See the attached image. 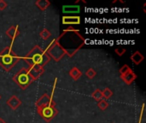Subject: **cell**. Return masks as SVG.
Returning a JSON list of instances; mask_svg holds the SVG:
<instances>
[{"label":"cell","mask_w":146,"mask_h":123,"mask_svg":"<svg viewBox=\"0 0 146 123\" xmlns=\"http://www.w3.org/2000/svg\"><path fill=\"white\" fill-rule=\"evenodd\" d=\"M56 41L68 57H73L85 45V39L80 31L72 27L65 29Z\"/></svg>","instance_id":"obj_1"},{"label":"cell","mask_w":146,"mask_h":123,"mask_svg":"<svg viewBox=\"0 0 146 123\" xmlns=\"http://www.w3.org/2000/svg\"><path fill=\"white\" fill-rule=\"evenodd\" d=\"M23 59L28 66H38L41 68H44L50 61V57L47 55L45 51L38 45H35Z\"/></svg>","instance_id":"obj_2"},{"label":"cell","mask_w":146,"mask_h":123,"mask_svg":"<svg viewBox=\"0 0 146 123\" xmlns=\"http://www.w3.org/2000/svg\"><path fill=\"white\" fill-rule=\"evenodd\" d=\"M20 59L21 58L9 46H6L0 52V66L6 72L10 71L18 63V62H20Z\"/></svg>","instance_id":"obj_3"},{"label":"cell","mask_w":146,"mask_h":123,"mask_svg":"<svg viewBox=\"0 0 146 123\" xmlns=\"http://www.w3.org/2000/svg\"><path fill=\"white\" fill-rule=\"evenodd\" d=\"M13 80L21 90H26L32 83L35 81V80L33 78V76L30 74L27 68H21L13 76Z\"/></svg>","instance_id":"obj_4"},{"label":"cell","mask_w":146,"mask_h":123,"mask_svg":"<svg viewBox=\"0 0 146 123\" xmlns=\"http://www.w3.org/2000/svg\"><path fill=\"white\" fill-rule=\"evenodd\" d=\"M37 112L41 116V118H43L47 122H50L58 114V110L56 108L55 101L52 102L50 104H46V105L38 107L37 108Z\"/></svg>","instance_id":"obj_5"},{"label":"cell","mask_w":146,"mask_h":123,"mask_svg":"<svg viewBox=\"0 0 146 123\" xmlns=\"http://www.w3.org/2000/svg\"><path fill=\"white\" fill-rule=\"evenodd\" d=\"M45 52L50 58H52L56 62H59L66 55L64 51L59 45L56 39H53V41L48 45Z\"/></svg>","instance_id":"obj_6"},{"label":"cell","mask_w":146,"mask_h":123,"mask_svg":"<svg viewBox=\"0 0 146 123\" xmlns=\"http://www.w3.org/2000/svg\"><path fill=\"white\" fill-rule=\"evenodd\" d=\"M120 74H121V79L127 85H131L137 79V74L132 70V68L127 64H125L121 68Z\"/></svg>","instance_id":"obj_7"},{"label":"cell","mask_w":146,"mask_h":123,"mask_svg":"<svg viewBox=\"0 0 146 123\" xmlns=\"http://www.w3.org/2000/svg\"><path fill=\"white\" fill-rule=\"evenodd\" d=\"M27 70L35 80H37L44 73V68L38 66H28Z\"/></svg>","instance_id":"obj_8"},{"label":"cell","mask_w":146,"mask_h":123,"mask_svg":"<svg viewBox=\"0 0 146 123\" xmlns=\"http://www.w3.org/2000/svg\"><path fill=\"white\" fill-rule=\"evenodd\" d=\"M52 102H54V100L52 99L51 97H50L47 93H44L36 102L35 104V106L36 108L38 107H40V106H43V105H46V104H51Z\"/></svg>","instance_id":"obj_9"},{"label":"cell","mask_w":146,"mask_h":123,"mask_svg":"<svg viewBox=\"0 0 146 123\" xmlns=\"http://www.w3.org/2000/svg\"><path fill=\"white\" fill-rule=\"evenodd\" d=\"M62 24L64 25H79L80 24V17L78 15L73 16H63L62 17Z\"/></svg>","instance_id":"obj_10"},{"label":"cell","mask_w":146,"mask_h":123,"mask_svg":"<svg viewBox=\"0 0 146 123\" xmlns=\"http://www.w3.org/2000/svg\"><path fill=\"white\" fill-rule=\"evenodd\" d=\"M21 104V101L15 95H13L9 99L7 100V105L13 110H15Z\"/></svg>","instance_id":"obj_11"},{"label":"cell","mask_w":146,"mask_h":123,"mask_svg":"<svg viewBox=\"0 0 146 123\" xmlns=\"http://www.w3.org/2000/svg\"><path fill=\"white\" fill-rule=\"evenodd\" d=\"M6 35L12 40L16 39L20 35V30L18 26H11L10 27H9L6 31Z\"/></svg>","instance_id":"obj_12"},{"label":"cell","mask_w":146,"mask_h":123,"mask_svg":"<svg viewBox=\"0 0 146 123\" xmlns=\"http://www.w3.org/2000/svg\"><path fill=\"white\" fill-rule=\"evenodd\" d=\"M130 59L136 64V65H139V64H140L143 61H144V59H145V57H144V56L142 55V53L141 52H139V51H135L131 57H130Z\"/></svg>","instance_id":"obj_13"},{"label":"cell","mask_w":146,"mask_h":123,"mask_svg":"<svg viewBox=\"0 0 146 123\" xmlns=\"http://www.w3.org/2000/svg\"><path fill=\"white\" fill-rule=\"evenodd\" d=\"M68 74H69V76H70L74 80H78L82 76V72H81L77 67L72 68Z\"/></svg>","instance_id":"obj_14"},{"label":"cell","mask_w":146,"mask_h":123,"mask_svg":"<svg viewBox=\"0 0 146 123\" xmlns=\"http://www.w3.org/2000/svg\"><path fill=\"white\" fill-rule=\"evenodd\" d=\"M80 9L79 5H66L62 7V11L63 13H78L80 12Z\"/></svg>","instance_id":"obj_15"},{"label":"cell","mask_w":146,"mask_h":123,"mask_svg":"<svg viewBox=\"0 0 146 123\" xmlns=\"http://www.w3.org/2000/svg\"><path fill=\"white\" fill-rule=\"evenodd\" d=\"M36 6L41 9V10H45L46 9H48L50 5V2L48 0H38L35 2Z\"/></svg>","instance_id":"obj_16"},{"label":"cell","mask_w":146,"mask_h":123,"mask_svg":"<svg viewBox=\"0 0 146 123\" xmlns=\"http://www.w3.org/2000/svg\"><path fill=\"white\" fill-rule=\"evenodd\" d=\"M92 97L96 100V101H100V100H102V99H104L103 98V94H102V91L101 90H99V89H96L93 92H92Z\"/></svg>","instance_id":"obj_17"},{"label":"cell","mask_w":146,"mask_h":123,"mask_svg":"<svg viewBox=\"0 0 146 123\" xmlns=\"http://www.w3.org/2000/svg\"><path fill=\"white\" fill-rule=\"evenodd\" d=\"M102 94H103V98L104 100H106V99L110 98L113 96V92L110 88L107 87V88H105V89H104L102 91Z\"/></svg>","instance_id":"obj_18"},{"label":"cell","mask_w":146,"mask_h":123,"mask_svg":"<svg viewBox=\"0 0 146 123\" xmlns=\"http://www.w3.org/2000/svg\"><path fill=\"white\" fill-rule=\"evenodd\" d=\"M39 36H40L44 40H47V39L51 36V33H50L47 28H44V29L39 33Z\"/></svg>","instance_id":"obj_19"},{"label":"cell","mask_w":146,"mask_h":123,"mask_svg":"<svg viewBox=\"0 0 146 123\" xmlns=\"http://www.w3.org/2000/svg\"><path fill=\"white\" fill-rule=\"evenodd\" d=\"M98 107L101 110L104 111V110H105L108 109V107H109V103H108L106 100L102 99V100H100V101L98 102Z\"/></svg>","instance_id":"obj_20"},{"label":"cell","mask_w":146,"mask_h":123,"mask_svg":"<svg viewBox=\"0 0 146 123\" xmlns=\"http://www.w3.org/2000/svg\"><path fill=\"white\" fill-rule=\"evenodd\" d=\"M86 75L89 78V79H93L96 75H97V72L93 69V68H88L86 72Z\"/></svg>","instance_id":"obj_21"},{"label":"cell","mask_w":146,"mask_h":123,"mask_svg":"<svg viewBox=\"0 0 146 123\" xmlns=\"http://www.w3.org/2000/svg\"><path fill=\"white\" fill-rule=\"evenodd\" d=\"M127 50L125 48H122V47H118L115 50V52L119 56V57H122L125 53H126Z\"/></svg>","instance_id":"obj_22"},{"label":"cell","mask_w":146,"mask_h":123,"mask_svg":"<svg viewBox=\"0 0 146 123\" xmlns=\"http://www.w3.org/2000/svg\"><path fill=\"white\" fill-rule=\"evenodd\" d=\"M8 3L4 0H0V10H3L7 8Z\"/></svg>","instance_id":"obj_23"},{"label":"cell","mask_w":146,"mask_h":123,"mask_svg":"<svg viewBox=\"0 0 146 123\" xmlns=\"http://www.w3.org/2000/svg\"><path fill=\"white\" fill-rule=\"evenodd\" d=\"M0 123H6V122H5V121H4L3 118H1V117H0Z\"/></svg>","instance_id":"obj_24"},{"label":"cell","mask_w":146,"mask_h":123,"mask_svg":"<svg viewBox=\"0 0 146 123\" xmlns=\"http://www.w3.org/2000/svg\"><path fill=\"white\" fill-rule=\"evenodd\" d=\"M0 99H1V96H0Z\"/></svg>","instance_id":"obj_25"}]
</instances>
